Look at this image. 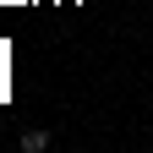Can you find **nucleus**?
Segmentation results:
<instances>
[{
  "instance_id": "f257e3e1",
  "label": "nucleus",
  "mask_w": 153,
  "mask_h": 153,
  "mask_svg": "<svg viewBox=\"0 0 153 153\" xmlns=\"http://www.w3.org/2000/svg\"><path fill=\"white\" fill-rule=\"evenodd\" d=\"M16 148H22V153H44V148H49V131L33 126V131H22V142H16Z\"/></svg>"
}]
</instances>
